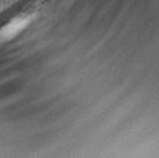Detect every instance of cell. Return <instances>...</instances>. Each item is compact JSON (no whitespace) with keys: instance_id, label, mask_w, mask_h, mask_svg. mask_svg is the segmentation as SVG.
Masks as SVG:
<instances>
[{"instance_id":"1","label":"cell","mask_w":159,"mask_h":158,"mask_svg":"<svg viewBox=\"0 0 159 158\" xmlns=\"http://www.w3.org/2000/svg\"><path fill=\"white\" fill-rule=\"evenodd\" d=\"M30 23V18L24 15V16H18L13 19L10 23L4 25L0 29V42L10 40L14 36H16L20 31H23Z\"/></svg>"}]
</instances>
